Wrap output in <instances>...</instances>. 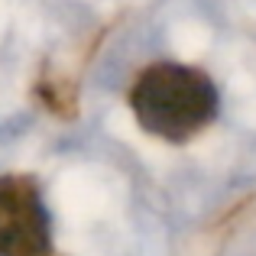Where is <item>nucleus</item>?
<instances>
[{
    "instance_id": "nucleus-2",
    "label": "nucleus",
    "mask_w": 256,
    "mask_h": 256,
    "mask_svg": "<svg viewBox=\"0 0 256 256\" xmlns=\"http://www.w3.org/2000/svg\"><path fill=\"white\" fill-rule=\"evenodd\" d=\"M52 214L26 175H0V256H49Z\"/></svg>"
},
{
    "instance_id": "nucleus-1",
    "label": "nucleus",
    "mask_w": 256,
    "mask_h": 256,
    "mask_svg": "<svg viewBox=\"0 0 256 256\" xmlns=\"http://www.w3.org/2000/svg\"><path fill=\"white\" fill-rule=\"evenodd\" d=\"M218 88L204 72L178 62L150 65L130 91V110L146 133L185 143L218 117Z\"/></svg>"
}]
</instances>
